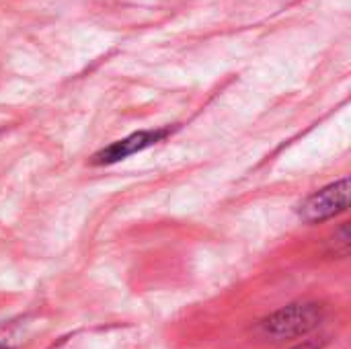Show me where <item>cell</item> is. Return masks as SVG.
Segmentation results:
<instances>
[{"label":"cell","instance_id":"6da1fadb","mask_svg":"<svg viewBox=\"0 0 351 349\" xmlns=\"http://www.w3.org/2000/svg\"><path fill=\"white\" fill-rule=\"evenodd\" d=\"M321 321H323L321 304L296 302V304H290V306L269 315L261 323V331L276 341L294 339V337H302V335L311 333L313 329H317Z\"/></svg>","mask_w":351,"mask_h":349},{"label":"cell","instance_id":"7a4b0ae2","mask_svg":"<svg viewBox=\"0 0 351 349\" xmlns=\"http://www.w3.org/2000/svg\"><path fill=\"white\" fill-rule=\"evenodd\" d=\"M350 206V179L327 185L300 206V218L308 224L325 222L346 212Z\"/></svg>","mask_w":351,"mask_h":349},{"label":"cell","instance_id":"3957f363","mask_svg":"<svg viewBox=\"0 0 351 349\" xmlns=\"http://www.w3.org/2000/svg\"><path fill=\"white\" fill-rule=\"evenodd\" d=\"M169 134V130H148V132H136L123 140L113 142L111 146L103 148L101 152H97L93 156V165H113L119 163L152 144H156L158 140H162Z\"/></svg>","mask_w":351,"mask_h":349},{"label":"cell","instance_id":"277c9868","mask_svg":"<svg viewBox=\"0 0 351 349\" xmlns=\"http://www.w3.org/2000/svg\"><path fill=\"white\" fill-rule=\"evenodd\" d=\"M333 241H335V243H333V253L339 255V257H348V255H350V226L343 224V226L335 232Z\"/></svg>","mask_w":351,"mask_h":349},{"label":"cell","instance_id":"5b68a950","mask_svg":"<svg viewBox=\"0 0 351 349\" xmlns=\"http://www.w3.org/2000/svg\"><path fill=\"white\" fill-rule=\"evenodd\" d=\"M294 349H321V344H317V341H306V344H302V346H298V348Z\"/></svg>","mask_w":351,"mask_h":349}]
</instances>
